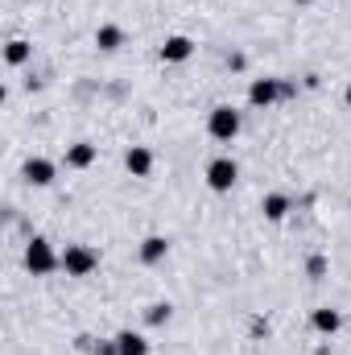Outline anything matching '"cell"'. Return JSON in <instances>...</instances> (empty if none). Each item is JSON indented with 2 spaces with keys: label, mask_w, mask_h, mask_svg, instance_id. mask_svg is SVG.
<instances>
[{
  "label": "cell",
  "mask_w": 351,
  "mask_h": 355,
  "mask_svg": "<svg viewBox=\"0 0 351 355\" xmlns=\"http://www.w3.org/2000/svg\"><path fill=\"white\" fill-rule=\"evenodd\" d=\"M25 268H29L33 277H50L54 268H62V252H54V244H50V240L33 236V240L25 244Z\"/></svg>",
  "instance_id": "6da1fadb"
},
{
  "label": "cell",
  "mask_w": 351,
  "mask_h": 355,
  "mask_svg": "<svg viewBox=\"0 0 351 355\" xmlns=\"http://www.w3.org/2000/svg\"><path fill=\"white\" fill-rule=\"evenodd\" d=\"M99 268V252L87 244H67L62 248V272L67 277H91Z\"/></svg>",
  "instance_id": "7a4b0ae2"
},
{
  "label": "cell",
  "mask_w": 351,
  "mask_h": 355,
  "mask_svg": "<svg viewBox=\"0 0 351 355\" xmlns=\"http://www.w3.org/2000/svg\"><path fill=\"white\" fill-rule=\"evenodd\" d=\"M207 132H211L215 141H236V137H240V112H236L232 103L211 107V116H207Z\"/></svg>",
  "instance_id": "3957f363"
},
{
  "label": "cell",
  "mask_w": 351,
  "mask_h": 355,
  "mask_svg": "<svg viewBox=\"0 0 351 355\" xmlns=\"http://www.w3.org/2000/svg\"><path fill=\"white\" fill-rule=\"evenodd\" d=\"M236 178H240V166H236L232 157H215V162L207 166V186H211L215 194H228V190L236 186Z\"/></svg>",
  "instance_id": "277c9868"
},
{
  "label": "cell",
  "mask_w": 351,
  "mask_h": 355,
  "mask_svg": "<svg viewBox=\"0 0 351 355\" xmlns=\"http://www.w3.org/2000/svg\"><path fill=\"white\" fill-rule=\"evenodd\" d=\"M289 83H281V79H252V87H248V103L252 107H268V103H277L281 95H289Z\"/></svg>",
  "instance_id": "5b68a950"
},
{
  "label": "cell",
  "mask_w": 351,
  "mask_h": 355,
  "mask_svg": "<svg viewBox=\"0 0 351 355\" xmlns=\"http://www.w3.org/2000/svg\"><path fill=\"white\" fill-rule=\"evenodd\" d=\"M21 174H25L29 186H50V182L58 178V166H54L50 157H29V162L21 166Z\"/></svg>",
  "instance_id": "8992f818"
},
{
  "label": "cell",
  "mask_w": 351,
  "mask_h": 355,
  "mask_svg": "<svg viewBox=\"0 0 351 355\" xmlns=\"http://www.w3.org/2000/svg\"><path fill=\"white\" fill-rule=\"evenodd\" d=\"M194 54V42L186 37V33H170L166 42H162V62H186Z\"/></svg>",
  "instance_id": "52a82bcc"
},
{
  "label": "cell",
  "mask_w": 351,
  "mask_h": 355,
  "mask_svg": "<svg viewBox=\"0 0 351 355\" xmlns=\"http://www.w3.org/2000/svg\"><path fill=\"white\" fill-rule=\"evenodd\" d=\"M124 170L132 178H149L153 174V153H149L145 145H132V149L124 153Z\"/></svg>",
  "instance_id": "ba28073f"
},
{
  "label": "cell",
  "mask_w": 351,
  "mask_h": 355,
  "mask_svg": "<svg viewBox=\"0 0 351 355\" xmlns=\"http://www.w3.org/2000/svg\"><path fill=\"white\" fill-rule=\"evenodd\" d=\"M166 252H170V240H166V236H149V240L141 244V265H162Z\"/></svg>",
  "instance_id": "9c48e42d"
},
{
  "label": "cell",
  "mask_w": 351,
  "mask_h": 355,
  "mask_svg": "<svg viewBox=\"0 0 351 355\" xmlns=\"http://www.w3.org/2000/svg\"><path fill=\"white\" fill-rule=\"evenodd\" d=\"M314 331L318 335H339V327H343V314L339 310H331V306H323V310H314Z\"/></svg>",
  "instance_id": "30bf717a"
},
{
  "label": "cell",
  "mask_w": 351,
  "mask_h": 355,
  "mask_svg": "<svg viewBox=\"0 0 351 355\" xmlns=\"http://www.w3.org/2000/svg\"><path fill=\"white\" fill-rule=\"evenodd\" d=\"M116 352L120 355H149V339L137 335V331H120L116 335Z\"/></svg>",
  "instance_id": "8fae6325"
},
{
  "label": "cell",
  "mask_w": 351,
  "mask_h": 355,
  "mask_svg": "<svg viewBox=\"0 0 351 355\" xmlns=\"http://www.w3.org/2000/svg\"><path fill=\"white\" fill-rule=\"evenodd\" d=\"M95 46H99L103 54L120 50V46H124V29H120V25H99V29H95Z\"/></svg>",
  "instance_id": "7c38bea8"
},
{
  "label": "cell",
  "mask_w": 351,
  "mask_h": 355,
  "mask_svg": "<svg viewBox=\"0 0 351 355\" xmlns=\"http://www.w3.org/2000/svg\"><path fill=\"white\" fill-rule=\"evenodd\" d=\"M91 162H95V145H87V141H75V145L67 149V166H71V170H87Z\"/></svg>",
  "instance_id": "4fadbf2b"
},
{
  "label": "cell",
  "mask_w": 351,
  "mask_h": 355,
  "mask_svg": "<svg viewBox=\"0 0 351 355\" xmlns=\"http://www.w3.org/2000/svg\"><path fill=\"white\" fill-rule=\"evenodd\" d=\"M261 211H264V219H268V223H281V219L289 215V198H285V194H264Z\"/></svg>",
  "instance_id": "5bb4252c"
},
{
  "label": "cell",
  "mask_w": 351,
  "mask_h": 355,
  "mask_svg": "<svg viewBox=\"0 0 351 355\" xmlns=\"http://www.w3.org/2000/svg\"><path fill=\"white\" fill-rule=\"evenodd\" d=\"M29 54H33V46H29L25 37H12V42L4 46V62H8V67H25Z\"/></svg>",
  "instance_id": "9a60e30c"
},
{
  "label": "cell",
  "mask_w": 351,
  "mask_h": 355,
  "mask_svg": "<svg viewBox=\"0 0 351 355\" xmlns=\"http://www.w3.org/2000/svg\"><path fill=\"white\" fill-rule=\"evenodd\" d=\"M170 314H174V310H170V302H157V306H149V314H145V318H149L153 327H162V322H170Z\"/></svg>",
  "instance_id": "2e32d148"
},
{
  "label": "cell",
  "mask_w": 351,
  "mask_h": 355,
  "mask_svg": "<svg viewBox=\"0 0 351 355\" xmlns=\"http://www.w3.org/2000/svg\"><path fill=\"white\" fill-rule=\"evenodd\" d=\"M310 277H323V272H327V261H323V257H310Z\"/></svg>",
  "instance_id": "e0dca14e"
},
{
  "label": "cell",
  "mask_w": 351,
  "mask_h": 355,
  "mask_svg": "<svg viewBox=\"0 0 351 355\" xmlns=\"http://www.w3.org/2000/svg\"><path fill=\"white\" fill-rule=\"evenodd\" d=\"M343 99H348V107H351V83H348V91H343Z\"/></svg>",
  "instance_id": "ac0fdd59"
},
{
  "label": "cell",
  "mask_w": 351,
  "mask_h": 355,
  "mask_svg": "<svg viewBox=\"0 0 351 355\" xmlns=\"http://www.w3.org/2000/svg\"><path fill=\"white\" fill-rule=\"evenodd\" d=\"M298 4H314V0H298Z\"/></svg>",
  "instance_id": "d6986e66"
}]
</instances>
